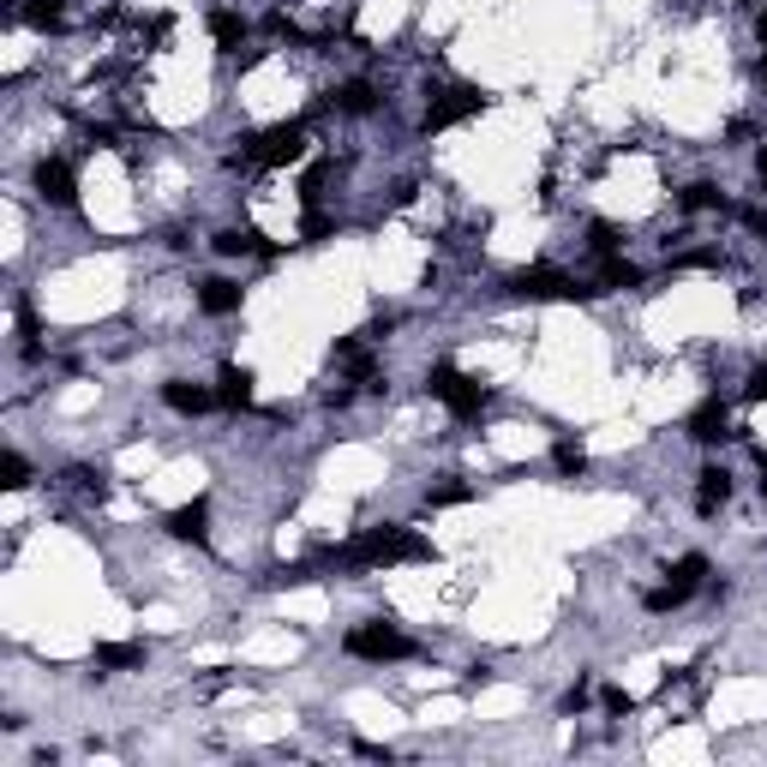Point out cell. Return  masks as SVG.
Masks as SVG:
<instances>
[{"instance_id": "8d00e7d4", "label": "cell", "mask_w": 767, "mask_h": 767, "mask_svg": "<svg viewBox=\"0 0 767 767\" xmlns=\"http://www.w3.org/2000/svg\"><path fill=\"white\" fill-rule=\"evenodd\" d=\"M756 30H762V48H767V6H762V24H756Z\"/></svg>"}, {"instance_id": "83f0119b", "label": "cell", "mask_w": 767, "mask_h": 767, "mask_svg": "<svg viewBox=\"0 0 767 767\" xmlns=\"http://www.w3.org/2000/svg\"><path fill=\"white\" fill-rule=\"evenodd\" d=\"M552 462H558V474H582L588 468V456L576 444H552Z\"/></svg>"}, {"instance_id": "5b68a950", "label": "cell", "mask_w": 767, "mask_h": 767, "mask_svg": "<svg viewBox=\"0 0 767 767\" xmlns=\"http://www.w3.org/2000/svg\"><path fill=\"white\" fill-rule=\"evenodd\" d=\"M342 648L354 654V660H414V642L396 630V624H360V630H348L342 636Z\"/></svg>"}, {"instance_id": "4dcf8cb0", "label": "cell", "mask_w": 767, "mask_h": 767, "mask_svg": "<svg viewBox=\"0 0 767 767\" xmlns=\"http://www.w3.org/2000/svg\"><path fill=\"white\" fill-rule=\"evenodd\" d=\"M606 708H612V714H636V696H630V690H618V684H612V690H606Z\"/></svg>"}, {"instance_id": "7402d4cb", "label": "cell", "mask_w": 767, "mask_h": 767, "mask_svg": "<svg viewBox=\"0 0 767 767\" xmlns=\"http://www.w3.org/2000/svg\"><path fill=\"white\" fill-rule=\"evenodd\" d=\"M636 282H642V270H636L630 258H618V252H612V258L600 264V288H636Z\"/></svg>"}, {"instance_id": "e0dca14e", "label": "cell", "mask_w": 767, "mask_h": 767, "mask_svg": "<svg viewBox=\"0 0 767 767\" xmlns=\"http://www.w3.org/2000/svg\"><path fill=\"white\" fill-rule=\"evenodd\" d=\"M330 102H336L342 114H372V108H378V90H372L366 78H348V84H342V90H336Z\"/></svg>"}, {"instance_id": "836d02e7", "label": "cell", "mask_w": 767, "mask_h": 767, "mask_svg": "<svg viewBox=\"0 0 767 767\" xmlns=\"http://www.w3.org/2000/svg\"><path fill=\"white\" fill-rule=\"evenodd\" d=\"M582 708H588V684H576V690L564 696V714H582Z\"/></svg>"}, {"instance_id": "30bf717a", "label": "cell", "mask_w": 767, "mask_h": 767, "mask_svg": "<svg viewBox=\"0 0 767 767\" xmlns=\"http://www.w3.org/2000/svg\"><path fill=\"white\" fill-rule=\"evenodd\" d=\"M210 246H216L222 258H252V252H264V258H270V240H264L258 228H222Z\"/></svg>"}, {"instance_id": "d590c367", "label": "cell", "mask_w": 767, "mask_h": 767, "mask_svg": "<svg viewBox=\"0 0 767 767\" xmlns=\"http://www.w3.org/2000/svg\"><path fill=\"white\" fill-rule=\"evenodd\" d=\"M756 174H762V186H767V144H762V156H756Z\"/></svg>"}, {"instance_id": "4316f807", "label": "cell", "mask_w": 767, "mask_h": 767, "mask_svg": "<svg viewBox=\"0 0 767 767\" xmlns=\"http://www.w3.org/2000/svg\"><path fill=\"white\" fill-rule=\"evenodd\" d=\"M0 474H6V486H12V492H18V486H30V462H24L18 450H6V456H0Z\"/></svg>"}, {"instance_id": "9a60e30c", "label": "cell", "mask_w": 767, "mask_h": 767, "mask_svg": "<svg viewBox=\"0 0 767 767\" xmlns=\"http://www.w3.org/2000/svg\"><path fill=\"white\" fill-rule=\"evenodd\" d=\"M198 306H204L210 318H228V312H240V288L222 282V276H210V282L198 288Z\"/></svg>"}, {"instance_id": "ac0fdd59", "label": "cell", "mask_w": 767, "mask_h": 767, "mask_svg": "<svg viewBox=\"0 0 767 767\" xmlns=\"http://www.w3.org/2000/svg\"><path fill=\"white\" fill-rule=\"evenodd\" d=\"M96 666H102V672L144 666V648H138V642H96Z\"/></svg>"}, {"instance_id": "277c9868", "label": "cell", "mask_w": 767, "mask_h": 767, "mask_svg": "<svg viewBox=\"0 0 767 767\" xmlns=\"http://www.w3.org/2000/svg\"><path fill=\"white\" fill-rule=\"evenodd\" d=\"M246 162H264V168H282V162H300L306 156V126L300 120H288V126H270V132H258V138H246V150H240ZM234 156V162H240Z\"/></svg>"}, {"instance_id": "d6986e66", "label": "cell", "mask_w": 767, "mask_h": 767, "mask_svg": "<svg viewBox=\"0 0 767 767\" xmlns=\"http://www.w3.org/2000/svg\"><path fill=\"white\" fill-rule=\"evenodd\" d=\"M720 204H726V192H720V186H708V180H696V186H684V192H678V210H690V216H696V210H720Z\"/></svg>"}, {"instance_id": "ba28073f", "label": "cell", "mask_w": 767, "mask_h": 767, "mask_svg": "<svg viewBox=\"0 0 767 767\" xmlns=\"http://www.w3.org/2000/svg\"><path fill=\"white\" fill-rule=\"evenodd\" d=\"M30 180H36V192H42L54 210H72V204H78V180H72V162H60V156H42Z\"/></svg>"}, {"instance_id": "484cf974", "label": "cell", "mask_w": 767, "mask_h": 767, "mask_svg": "<svg viewBox=\"0 0 767 767\" xmlns=\"http://www.w3.org/2000/svg\"><path fill=\"white\" fill-rule=\"evenodd\" d=\"M288 582H312V558H306V564H276V570L264 576V588H288Z\"/></svg>"}, {"instance_id": "4fadbf2b", "label": "cell", "mask_w": 767, "mask_h": 767, "mask_svg": "<svg viewBox=\"0 0 767 767\" xmlns=\"http://www.w3.org/2000/svg\"><path fill=\"white\" fill-rule=\"evenodd\" d=\"M216 384H222V390H216V402H222V408H234V414H240V408H252V372H246V366H222V378H216Z\"/></svg>"}, {"instance_id": "f546056e", "label": "cell", "mask_w": 767, "mask_h": 767, "mask_svg": "<svg viewBox=\"0 0 767 767\" xmlns=\"http://www.w3.org/2000/svg\"><path fill=\"white\" fill-rule=\"evenodd\" d=\"M714 264H720V252H714V246H708V252H684V258H678V270H714Z\"/></svg>"}, {"instance_id": "9c48e42d", "label": "cell", "mask_w": 767, "mask_h": 767, "mask_svg": "<svg viewBox=\"0 0 767 767\" xmlns=\"http://www.w3.org/2000/svg\"><path fill=\"white\" fill-rule=\"evenodd\" d=\"M168 534H174V540H192V546H204V540H210V504H204V498H192V504L168 510Z\"/></svg>"}, {"instance_id": "f1b7e54d", "label": "cell", "mask_w": 767, "mask_h": 767, "mask_svg": "<svg viewBox=\"0 0 767 767\" xmlns=\"http://www.w3.org/2000/svg\"><path fill=\"white\" fill-rule=\"evenodd\" d=\"M66 480H72L78 492H96V498H108V480H102L96 468H66Z\"/></svg>"}, {"instance_id": "1f68e13d", "label": "cell", "mask_w": 767, "mask_h": 767, "mask_svg": "<svg viewBox=\"0 0 767 767\" xmlns=\"http://www.w3.org/2000/svg\"><path fill=\"white\" fill-rule=\"evenodd\" d=\"M744 396H750V402H767V366H756V372H750V384H744Z\"/></svg>"}, {"instance_id": "52a82bcc", "label": "cell", "mask_w": 767, "mask_h": 767, "mask_svg": "<svg viewBox=\"0 0 767 767\" xmlns=\"http://www.w3.org/2000/svg\"><path fill=\"white\" fill-rule=\"evenodd\" d=\"M702 576H708V558H702V552H684V558L672 564V582L648 594V612H678V606L702 588Z\"/></svg>"}, {"instance_id": "e575fe53", "label": "cell", "mask_w": 767, "mask_h": 767, "mask_svg": "<svg viewBox=\"0 0 767 767\" xmlns=\"http://www.w3.org/2000/svg\"><path fill=\"white\" fill-rule=\"evenodd\" d=\"M744 228H756V234L767 240V210H756V204H750V210H744Z\"/></svg>"}, {"instance_id": "f35d334b", "label": "cell", "mask_w": 767, "mask_h": 767, "mask_svg": "<svg viewBox=\"0 0 767 767\" xmlns=\"http://www.w3.org/2000/svg\"><path fill=\"white\" fill-rule=\"evenodd\" d=\"M762 84H767V60H762Z\"/></svg>"}, {"instance_id": "7a4b0ae2", "label": "cell", "mask_w": 767, "mask_h": 767, "mask_svg": "<svg viewBox=\"0 0 767 767\" xmlns=\"http://www.w3.org/2000/svg\"><path fill=\"white\" fill-rule=\"evenodd\" d=\"M504 288H510L516 300H588V294H600V288L570 282V276H564V270H552V264H528V270H516Z\"/></svg>"}, {"instance_id": "d4e9b609", "label": "cell", "mask_w": 767, "mask_h": 767, "mask_svg": "<svg viewBox=\"0 0 767 767\" xmlns=\"http://www.w3.org/2000/svg\"><path fill=\"white\" fill-rule=\"evenodd\" d=\"M588 246H594L600 258H612L624 240H618V228H612V222H588Z\"/></svg>"}, {"instance_id": "44dd1931", "label": "cell", "mask_w": 767, "mask_h": 767, "mask_svg": "<svg viewBox=\"0 0 767 767\" xmlns=\"http://www.w3.org/2000/svg\"><path fill=\"white\" fill-rule=\"evenodd\" d=\"M24 24H36V30H60V24H66V0H24Z\"/></svg>"}, {"instance_id": "ffe728a7", "label": "cell", "mask_w": 767, "mask_h": 767, "mask_svg": "<svg viewBox=\"0 0 767 767\" xmlns=\"http://www.w3.org/2000/svg\"><path fill=\"white\" fill-rule=\"evenodd\" d=\"M336 360L348 366V378H360V384H372L378 378V366H372V354L360 348V342H336Z\"/></svg>"}, {"instance_id": "d6a6232c", "label": "cell", "mask_w": 767, "mask_h": 767, "mask_svg": "<svg viewBox=\"0 0 767 767\" xmlns=\"http://www.w3.org/2000/svg\"><path fill=\"white\" fill-rule=\"evenodd\" d=\"M324 234H330V216L312 210V216H306V240H324Z\"/></svg>"}, {"instance_id": "74e56055", "label": "cell", "mask_w": 767, "mask_h": 767, "mask_svg": "<svg viewBox=\"0 0 767 767\" xmlns=\"http://www.w3.org/2000/svg\"><path fill=\"white\" fill-rule=\"evenodd\" d=\"M762 492H767V450H762Z\"/></svg>"}, {"instance_id": "5bb4252c", "label": "cell", "mask_w": 767, "mask_h": 767, "mask_svg": "<svg viewBox=\"0 0 767 767\" xmlns=\"http://www.w3.org/2000/svg\"><path fill=\"white\" fill-rule=\"evenodd\" d=\"M690 438H696V444H720V438H732V432H726V402H702V408L690 414Z\"/></svg>"}, {"instance_id": "603a6c76", "label": "cell", "mask_w": 767, "mask_h": 767, "mask_svg": "<svg viewBox=\"0 0 767 767\" xmlns=\"http://www.w3.org/2000/svg\"><path fill=\"white\" fill-rule=\"evenodd\" d=\"M468 498H474V486H468V480H444V486H432V492H426V504H432V510H450V504H468Z\"/></svg>"}, {"instance_id": "6da1fadb", "label": "cell", "mask_w": 767, "mask_h": 767, "mask_svg": "<svg viewBox=\"0 0 767 767\" xmlns=\"http://www.w3.org/2000/svg\"><path fill=\"white\" fill-rule=\"evenodd\" d=\"M330 564H354V570H378V564H426L432 558V540H420L414 528H366L354 546L342 552H324Z\"/></svg>"}, {"instance_id": "7c38bea8", "label": "cell", "mask_w": 767, "mask_h": 767, "mask_svg": "<svg viewBox=\"0 0 767 767\" xmlns=\"http://www.w3.org/2000/svg\"><path fill=\"white\" fill-rule=\"evenodd\" d=\"M726 498H732V474H726V468H702V474H696V510L714 516Z\"/></svg>"}, {"instance_id": "8992f818", "label": "cell", "mask_w": 767, "mask_h": 767, "mask_svg": "<svg viewBox=\"0 0 767 767\" xmlns=\"http://www.w3.org/2000/svg\"><path fill=\"white\" fill-rule=\"evenodd\" d=\"M492 96L480 90V84H450V90H438L432 102H426V132H444V126H456V120H474L480 108H486Z\"/></svg>"}, {"instance_id": "cb8c5ba5", "label": "cell", "mask_w": 767, "mask_h": 767, "mask_svg": "<svg viewBox=\"0 0 767 767\" xmlns=\"http://www.w3.org/2000/svg\"><path fill=\"white\" fill-rule=\"evenodd\" d=\"M330 174H336V162H318V168L300 180V198H306V204H318V198H324V186H330Z\"/></svg>"}, {"instance_id": "8fae6325", "label": "cell", "mask_w": 767, "mask_h": 767, "mask_svg": "<svg viewBox=\"0 0 767 767\" xmlns=\"http://www.w3.org/2000/svg\"><path fill=\"white\" fill-rule=\"evenodd\" d=\"M162 402H168L174 414H204V408H210L216 396H210L204 384H186V378H168V384H162Z\"/></svg>"}, {"instance_id": "3957f363", "label": "cell", "mask_w": 767, "mask_h": 767, "mask_svg": "<svg viewBox=\"0 0 767 767\" xmlns=\"http://www.w3.org/2000/svg\"><path fill=\"white\" fill-rule=\"evenodd\" d=\"M426 390H432L456 420H480V408H486V384H474V378L456 372V366H432V372H426Z\"/></svg>"}, {"instance_id": "2e32d148", "label": "cell", "mask_w": 767, "mask_h": 767, "mask_svg": "<svg viewBox=\"0 0 767 767\" xmlns=\"http://www.w3.org/2000/svg\"><path fill=\"white\" fill-rule=\"evenodd\" d=\"M210 36H216V48H222V54H234V48L246 42V18H240V12H228V6H216V12H210Z\"/></svg>"}]
</instances>
